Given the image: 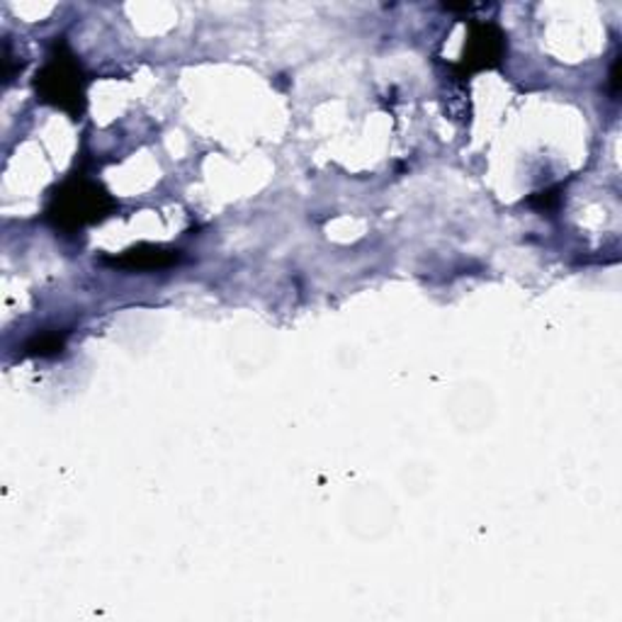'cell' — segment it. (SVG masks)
I'll use <instances>...</instances> for the list:
<instances>
[{"label": "cell", "instance_id": "obj_1", "mask_svg": "<svg viewBox=\"0 0 622 622\" xmlns=\"http://www.w3.org/2000/svg\"><path fill=\"white\" fill-rule=\"evenodd\" d=\"M110 209H114V199L98 183L74 178L54 195L46 217L54 221L56 229L76 231L105 219Z\"/></svg>", "mask_w": 622, "mask_h": 622}, {"label": "cell", "instance_id": "obj_5", "mask_svg": "<svg viewBox=\"0 0 622 622\" xmlns=\"http://www.w3.org/2000/svg\"><path fill=\"white\" fill-rule=\"evenodd\" d=\"M62 348H64V336L42 334L28 346V356H40V358L56 356V353H62Z\"/></svg>", "mask_w": 622, "mask_h": 622}, {"label": "cell", "instance_id": "obj_6", "mask_svg": "<svg viewBox=\"0 0 622 622\" xmlns=\"http://www.w3.org/2000/svg\"><path fill=\"white\" fill-rule=\"evenodd\" d=\"M559 203V197L555 195V190H547V193H537V197L531 199V205L537 207H555Z\"/></svg>", "mask_w": 622, "mask_h": 622}, {"label": "cell", "instance_id": "obj_2", "mask_svg": "<svg viewBox=\"0 0 622 622\" xmlns=\"http://www.w3.org/2000/svg\"><path fill=\"white\" fill-rule=\"evenodd\" d=\"M37 92L44 102L56 105L72 117H80L86 110V76L76 64L64 42L54 44L50 64L37 76Z\"/></svg>", "mask_w": 622, "mask_h": 622}, {"label": "cell", "instance_id": "obj_4", "mask_svg": "<svg viewBox=\"0 0 622 622\" xmlns=\"http://www.w3.org/2000/svg\"><path fill=\"white\" fill-rule=\"evenodd\" d=\"M178 261H181L178 251L163 249V245H149V243L129 249L117 258H105V263L122 270H161V268H171Z\"/></svg>", "mask_w": 622, "mask_h": 622}, {"label": "cell", "instance_id": "obj_3", "mask_svg": "<svg viewBox=\"0 0 622 622\" xmlns=\"http://www.w3.org/2000/svg\"><path fill=\"white\" fill-rule=\"evenodd\" d=\"M503 50H506V40H503V32L496 25L474 22L472 30H469L460 68L467 74L481 72V68H496L503 62Z\"/></svg>", "mask_w": 622, "mask_h": 622}]
</instances>
